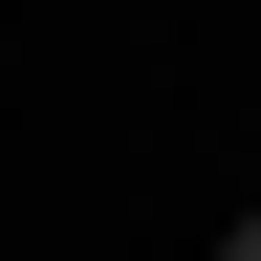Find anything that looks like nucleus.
Segmentation results:
<instances>
[{"label":"nucleus","instance_id":"f257e3e1","mask_svg":"<svg viewBox=\"0 0 261 261\" xmlns=\"http://www.w3.org/2000/svg\"><path fill=\"white\" fill-rule=\"evenodd\" d=\"M218 261H261V218H240V240H218Z\"/></svg>","mask_w":261,"mask_h":261}]
</instances>
